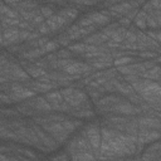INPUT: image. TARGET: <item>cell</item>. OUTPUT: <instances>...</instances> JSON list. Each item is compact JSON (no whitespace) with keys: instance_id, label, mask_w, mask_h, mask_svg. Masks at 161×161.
I'll list each match as a JSON object with an SVG mask.
<instances>
[{"instance_id":"ac0fdd59","label":"cell","mask_w":161,"mask_h":161,"mask_svg":"<svg viewBox=\"0 0 161 161\" xmlns=\"http://www.w3.org/2000/svg\"><path fill=\"white\" fill-rule=\"evenodd\" d=\"M146 19H147L146 11L137 13V15H136V18H135V24H136V26H137V28H141V29L147 28V26H146Z\"/></svg>"},{"instance_id":"d4e9b609","label":"cell","mask_w":161,"mask_h":161,"mask_svg":"<svg viewBox=\"0 0 161 161\" xmlns=\"http://www.w3.org/2000/svg\"><path fill=\"white\" fill-rule=\"evenodd\" d=\"M36 31L39 33V34H42V35H47V34H49V33H52V30H50V28L47 25V23H43L42 25H39L38 28H36Z\"/></svg>"},{"instance_id":"4fadbf2b","label":"cell","mask_w":161,"mask_h":161,"mask_svg":"<svg viewBox=\"0 0 161 161\" xmlns=\"http://www.w3.org/2000/svg\"><path fill=\"white\" fill-rule=\"evenodd\" d=\"M114 89L118 91L121 94H125L127 97H130L131 94L135 93V89L132 88V86H130L128 83H121L117 80H114Z\"/></svg>"},{"instance_id":"cb8c5ba5","label":"cell","mask_w":161,"mask_h":161,"mask_svg":"<svg viewBox=\"0 0 161 161\" xmlns=\"http://www.w3.org/2000/svg\"><path fill=\"white\" fill-rule=\"evenodd\" d=\"M146 26H148V28H151V29H155V28H158L160 25H158V23H157V20H156L155 16H152V15H147V19H146Z\"/></svg>"},{"instance_id":"4dcf8cb0","label":"cell","mask_w":161,"mask_h":161,"mask_svg":"<svg viewBox=\"0 0 161 161\" xmlns=\"http://www.w3.org/2000/svg\"><path fill=\"white\" fill-rule=\"evenodd\" d=\"M157 62H158V63H161V57H158V58H157Z\"/></svg>"},{"instance_id":"3957f363","label":"cell","mask_w":161,"mask_h":161,"mask_svg":"<svg viewBox=\"0 0 161 161\" xmlns=\"http://www.w3.org/2000/svg\"><path fill=\"white\" fill-rule=\"evenodd\" d=\"M104 109H109L114 113H118V114H123V116H130V114H136V113H140L141 112V107H137L130 102H121L111 108H104Z\"/></svg>"},{"instance_id":"4316f807","label":"cell","mask_w":161,"mask_h":161,"mask_svg":"<svg viewBox=\"0 0 161 161\" xmlns=\"http://www.w3.org/2000/svg\"><path fill=\"white\" fill-rule=\"evenodd\" d=\"M140 57L141 58H155L156 57V53L151 52V50H143L140 53Z\"/></svg>"},{"instance_id":"9c48e42d","label":"cell","mask_w":161,"mask_h":161,"mask_svg":"<svg viewBox=\"0 0 161 161\" xmlns=\"http://www.w3.org/2000/svg\"><path fill=\"white\" fill-rule=\"evenodd\" d=\"M84 39H86L84 40L86 44L96 45V47H98V44H103L104 42L109 40V38L106 34H103V33H94V34H92V35H89V36H87Z\"/></svg>"},{"instance_id":"30bf717a","label":"cell","mask_w":161,"mask_h":161,"mask_svg":"<svg viewBox=\"0 0 161 161\" xmlns=\"http://www.w3.org/2000/svg\"><path fill=\"white\" fill-rule=\"evenodd\" d=\"M57 87V83H53V84H49V83H43V82H39V80H36V82H33V83H30V86H29V88L31 89V91H35V92H42V93H48V91H50V89H53V88H55Z\"/></svg>"},{"instance_id":"603a6c76","label":"cell","mask_w":161,"mask_h":161,"mask_svg":"<svg viewBox=\"0 0 161 161\" xmlns=\"http://www.w3.org/2000/svg\"><path fill=\"white\" fill-rule=\"evenodd\" d=\"M70 42H72V40H70V38L68 36V34H67L65 31L62 33L60 35H58V38H57V43H58L59 45H60V44H62V45H69Z\"/></svg>"},{"instance_id":"9a60e30c","label":"cell","mask_w":161,"mask_h":161,"mask_svg":"<svg viewBox=\"0 0 161 161\" xmlns=\"http://www.w3.org/2000/svg\"><path fill=\"white\" fill-rule=\"evenodd\" d=\"M72 161H96V156L93 152H77L70 155Z\"/></svg>"},{"instance_id":"ba28073f","label":"cell","mask_w":161,"mask_h":161,"mask_svg":"<svg viewBox=\"0 0 161 161\" xmlns=\"http://www.w3.org/2000/svg\"><path fill=\"white\" fill-rule=\"evenodd\" d=\"M88 15H89L91 20L93 21V24H94L96 26H103V28H104V26H107V25L109 24V21H111V16L103 14L102 11H101V13L93 11V13H91V14H88Z\"/></svg>"},{"instance_id":"1f68e13d","label":"cell","mask_w":161,"mask_h":161,"mask_svg":"<svg viewBox=\"0 0 161 161\" xmlns=\"http://www.w3.org/2000/svg\"><path fill=\"white\" fill-rule=\"evenodd\" d=\"M157 161H161V158H157Z\"/></svg>"},{"instance_id":"277c9868","label":"cell","mask_w":161,"mask_h":161,"mask_svg":"<svg viewBox=\"0 0 161 161\" xmlns=\"http://www.w3.org/2000/svg\"><path fill=\"white\" fill-rule=\"evenodd\" d=\"M92 67L91 64L88 63H84V62H73L72 64H69L68 67L64 68V73L69 74V75H82V74H88L92 72Z\"/></svg>"},{"instance_id":"7402d4cb","label":"cell","mask_w":161,"mask_h":161,"mask_svg":"<svg viewBox=\"0 0 161 161\" xmlns=\"http://www.w3.org/2000/svg\"><path fill=\"white\" fill-rule=\"evenodd\" d=\"M58 48H59V44L57 43V40H50V42L47 43L42 49H43L44 53H47V52H54V50H57Z\"/></svg>"},{"instance_id":"44dd1931","label":"cell","mask_w":161,"mask_h":161,"mask_svg":"<svg viewBox=\"0 0 161 161\" xmlns=\"http://www.w3.org/2000/svg\"><path fill=\"white\" fill-rule=\"evenodd\" d=\"M68 50H70L72 53H86V50H87V44H86V43H77V44L69 45Z\"/></svg>"},{"instance_id":"8992f818","label":"cell","mask_w":161,"mask_h":161,"mask_svg":"<svg viewBox=\"0 0 161 161\" xmlns=\"http://www.w3.org/2000/svg\"><path fill=\"white\" fill-rule=\"evenodd\" d=\"M47 25L50 28V30H52V33L53 31H58L59 29H62V28H64L67 24H68V21L63 18V16H60L58 13L57 14H54V15H52L49 19H47Z\"/></svg>"},{"instance_id":"7c38bea8","label":"cell","mask_w":161,"mask_h":161,"mask_svg":"<svg viewBox=\"0 0 161 161\" xmlns=\"http://www.w3.org/2000/svg\"><path fill=\"white\" fill-rule=\"evenodd\" d=\"M25 70H26V73H28L30 77H33V78H35V79H39V78H42L43 75L47 74V72H45L43 68H40V67H38V65H35V64L28 65V67L25 68Z\"/></svg>"},{"instance_id":"f546056e","label":"cell","mask_w":161,"mask_h":161,"mask_svg":"<svg viewBox=\"0 0 161 161\" xmlns=\"http://www.w3.org/2000/svg\"><path fill=\"white\" fill-rule=\"evenodd\" d=\"M1 161H18V160H16V158H14V157H10V156H9V157H6V156L3 153V155H1Z\"/></svg>"},{"instance_id":"d6986e66","label":"cell","mask_w":161,"mask_h":161,"mask_svg":"<svg viewBox=\"0 0 161 161\" xmlns=\"http://www.w3.org/2000/svg\"><path fill=\"white\" fill-rule=\"evenodd\" d=\"M132 63H135V59L131 58V57H127V55L117 58V59L113 60V64L116 67H123V65H128V64H132Z\"/></svg>"},{"instance_id":"6da1fadb","label":"cell","mask_w":161,"mask_h":161,"mask_svg":"<svg viewBox=\"0 0 161 161\" xmlns=\"http://www.w3.org/2000/svg\"><path fill=\"white\" fill-rule=\"evenodd\" d=\"M64 102L68 103L72 108H89L88 99L84 92L77 89V88H64L60 91Z\"/></svg>"},{"instance_id":"484cf974","label":"cell","mask_w":161,"mask_h":161,"mask_svg":"<svg viewBox=\"0 0 161 161\" xmlns=\"http://www.w3.org/2000/svg\"><path fill=\"white\" fill-rule=\"evenodd\" d=\"M40 14H42L45 19H49L52 15H54L52 8H48V6H43V8H40Z\"/></svg>"},{"instance_id":"d6a6232c","label":"cell","mask_w":161,"mask_h":161,"mask_svg":"<svg viewBox=\"0 0 161 161\" xmlns=\"http://www.w3.org/2000/svg\"><path fill=\"white\" fill-rule=\"evenodd\" d=\"M160 122H161V116H160Z\"/></svg>"},{"instance_id":"5b68a950","label":"cell","mask_w":161,"mask_h":161,"mask_svg":"<svg viewBox=\"0 0 161 161\" xmlns=\"http://www.w3.org/2000/svg\"><path fill=\"white\" fill-rule=\"evenodd\" d=\"M160 137H161V132H158L157 130H150V128H140L137 135V140L141 143L153 142Z\"/></svg>"},{"instance_id":"52a82bcc","label":"cell","mask_w":161,"mask_h":161,"mask_svg":"<svg viewBox=\"0 0 161 161\" xmlns=\"http://www.w3.org/2000/svg\"><path fill=\"white\" fill-rule=\"evenodd\" d=\"M137 125L141 128H150V130H158L161 127V122L160 119L155 118V117H150V116H145V117H140L137 121Z\"/></svg>"},{"instance_id":"e0dca14e","label":"cell","mask_w":161,"mask_h":161,"mask_svg":"<svg viewBox=\"0 0 161 161\" xmlns=\"http://www.w3.org/2000/svg\"><path fill=\"white\" fill-rule=\"evenodd\" d=\"M60 16H63L68 23L72 21L73 19H75L78 16V10L77 9H63L58 13Z\"/></svg>"},{"instance_id":"8fae6325","label":"cell","mask_w":161,"mask_h":161,"mask_svg":"<svg viewBox=\"0 0 161 161\" xmlns=\"http://www.w3.org/2000/svg\"><path fill=\"white\" fill-rule=\"evenodd\" d=\"M45 99L52 104V107H53V106H57V104H59V103H62V102H64V98H63L60 91L48 92V93L45 94Z\"/></svg>"},{"instance_id":"f1b7e54d","label":"cell","mask_w":161,"mask_h":161,"mask_svg":"<svg viewBox=\"0 0 161 161\" xmlns=\"http://www.w3.org/2000/svg\"><path fill=\"white\" fill-rule=\"evenodd\" d=\"M52 161H69V160L67 158V156H65V155H58V156L53 157V158H52Z\"/></svg>"},{"instance_id":"83f0119b","label":"cell","mask_w":161,"mask_h":161,"mask_svg":"<svg viewBox=\"0 0 161 161\" xmlns=\"http://www.w3.org/2000/svg\"><path fill=\"white\" fill-rule=\"evenodd\" d=\"M20 152H23V153H24L26 157H30V158H35V157H36V156H35V155H34L31 151H29V150H25V148L20 150Z\"/></svg>"},{"instance_id":"2e32d148","label":"cell","mask_w":161,"mask_h":161,"mask_svg":"<svg viewBox=\"0 0 161 161\" xmlns=\"http://www.w3.org/2000/svg\"><path fill=\"white\" fill-rule=\"evenodd\" d=\"M141 77H143L146 79H157V78H161V68L157 67V65H155L150 70H146Z\"/></svg>"},{"instance_id":"7a4b0ae2","label":"cell","mask_w":161,"mask_h":161,"mask_svg":"<svg viewBox=\"0 0 161 161\" xmlns=\"http://www.w3.org/2000/svg\"><path fill=\"white\" fill-rule=\"evenodd\" d=\"M87 140L89 141L91 143V147L94 152V156L96 158L99 156V148H101V141H102V137H101V128H99V125L97 122L94 123H89L86 128H84V133H83Z\"/></svg>"},{"instance_id":"ffe728a7","label":"cell","mask_w":161,"mask_h":161,"mask_svg":"<svg viewBox=\"0 0 161 161\" xmlns=\"http://www.w3.org/2000/svg\"><path fill=\"white\" fill-rule=\"evenodd\" d=\"M119 26H121V25H119L118 23L108 24L107 26H104V28H103L102 33H103V34H106V35H107L108 38H111V36H112V34H113V33H114V31H116V30H117V29H118Z\"/></svg>"},{"instance_id":"5bb4252c","label":"cell","mask_w":161,"mask_h":161,"mask_svg":"<svg viewBox=\"0 0 161 161\" xmlns=\"http://www.w3.org/2000/svg\"><path fill=\"white\" fill-rule=\"evenodd\" d=\"M1 16L8 19H20L19 13L15 9H11L10 6H8L5 3H1Z\"/></svg>"}]
</instances>
